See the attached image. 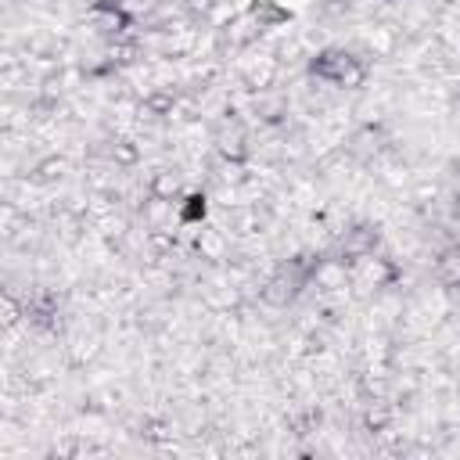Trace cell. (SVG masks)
Instances as JSON below:
<instances>
[{
    "label": "cell",
    "mask_w": 460,
    "mask_h": 460,
    "mask_svg": "<svg viewBox=\"0 0 460 460\" xmlns=\"http://www.w3.org/2000/svg\"><path fill=\"white\" fill-rule=\"evenodd\" d=\"M151 191H155L159 198H166V201H173V194L180 191V180H176L173 173H159L155 180H151Z\"/></svg>",
    "instance_id": "cell-1"
},
{
    "label": "cell",
    "mask_w": 460,
    "mask_h": 460,
    "mask_svg": "<svg viewBox=\"0 0 460 460\" xmlns=\"http://www.w3.org/2000/svg\"><path fill=\"white\" fill-rule=\"evenodd\" d=\"M62 169H65V162L62 159H43L40 166H36V180H55V176H62Z\"/></svg>",
    "instance_id": "cell-2"
},
{
    "label": "cell",
    "mask_w": 460,
    "mask_h": 460,
    "mask_svg": "<svg viewBox=\"0 0 460 460\" xmlns=\"http://www.w3.org/2000/svg\"><path fill=\"white\" fill-rule=\"evenodd\" d=\"M220 151H223L227 159H241V155H245V141H241V137H223Z\"/></svg>",
    "instance_id": "cell-3"
},
{
    "label": "cell",
    "mask_w": 460,
    "mask_h": 460,
    "mask_svg": "<svg viewBox=\"0 0 460 460\" xmlns=\"http://www.w3.org/2000/svg\"><path fill=\"white\" fill-rule=\"evenodd\" d=\"M148 108L155 112V115L173 112V94H155V97H148Z\"/></svg>",
    "instance_id": "cell-4"
},
{
    "label": "cell",
    "mask_w": 460,
    "mask_h": 460,
    "mask_svg": "<svg viewBox=\"0 0 460 460\" xmlns=\"http://www.w3.org/2000/svg\"><path fill=\"white\" fill-rule=\"evenodd\" d=\"M112 155H115V162H134V159H137V148H130V144L122 141V144L112 148Z\"/></svg>",
    "instance_id": "cell-5"
},
{
    "label": "cell",
    "mask_w": 460,
    "mask_h": 460,
    "mask_svg": "<svg viewBox=\"0 0 460 460\" xmlns=\"http://www.w3.org/2000/svg\"><path fill=\"white\" fill-rule=\"evenodd\" d=\"M187 4H191V8H201V11H206V8L213 4V0H187Z\"/></svg>",
    "instance_id": "cell-6"
}]
</instances>
